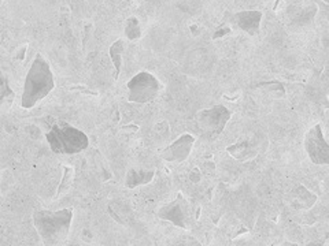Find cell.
<instances>
[{"label":"cell","mask_w":329,"mask_h":246,"mask_svg":"<svg viewBox=\"0 0 329 246\" xmlns=\"http://www.w3.org/2000/svg\"><path fill=\"white\" fill-rule=\"evenodd\" d=\"M55 78L48 60L41 55L36 53L33 62L30 64L21 95V107L24 110H32L44 100L49 93L54 91Z\"/></svg>","instance_id":"6da1fadb"},{"label":"cell","mask_w":329,"mask_h":246,"mask_svg":"<svg viewBox=\"0 0 329 246\" xmlns=\"http://www.w3.org/2000/svg\"><path fill=\"white\" fill-rule=\"evenodd\" d=\"M118 121H119V111L115 110V114H114V122H118Z\"/></svg>","instance_id":"f546056e"},{"label":"cell","mask_w":329,"mask_h":246,"mask_svg":"<svg viewBox=\"0 0 329 246\" xmlns=\"http://www.w3.org/2000/svg\"><path fill=\"white\" fill-rule=\"evenodd\" d=\"M158 217L165 222L172 223L173 226L187 230L189 220V204L182 194H178L174 200L159 208Z\"/></svg>","instance_id":"52a82bcc"},{"label":"cell","mask_w":329,"mask_h":246,"mask_svg":"<svg viewBox=\"0 0 329 246\" xmlns=\"http://www.w3.org/2000/svg\"><path fill=\"white\" fill-rule=\"evenodd\" d=\"M128 100L136 104H147L154 102L162 91V84L157 75L150 71H139L128 82Z\"/></svg>","instance_id":"277c9868"},{"label":"cell","mask_w":329,"mask_h":246,"mask_svg":"<svg viewBox=\"0 0 329 246\" xmlns=\"http://www.w3.org/2000/svg\"><path fill=\"white\" fill-rule=\"evenodd\" d=\"M154 130H155V133H158V134L166 135L167 133H169V130H170V127H169L167 121H159L157 125L154 126Z\"/></svg>","instance_id":"d4e9b609"},{"label":"cell","mask_w":329,"mask_h":246,"mask_svg":"<svg viewBox=\"0 0 329 246\" xmlns=\"http://www.w3.org/2000/svg\"><path fill=\"white\" fill-rule=\"evenodd\" d=\"M201 212H202V208H199V209L196 211V220L201 217Z\"/></svg>","instance_id":"1f68e13d"},{"label":"cell","mask_w":329,"mask_h":246,"mask_svg":"<svg viewBox=\"0 0 329 246\" xmlns=\"http://www.w3.org/2000/svg\"><path fill=\"white\" fill-rule=\"evenodd\" d=\"M232 33V29L231 26H228L226 24L221 25L220 28H217L216 30H214V33H213V40H218V39H222V37H226L228 34Z\"/></svg>","instance_id":"44dd1931"},{"label":"cell","mask_w":329,"mask_h":246,"mask_svg":"<svg viewBox=\"0 0 329 246\" xmlns=\"http://www.w3.org/2000/svg\"><path fill=\"white\" fill-rule=\"evenodd\" d=\"M80 238H81V241L84 242H92L94 241V232L91 228H83L81 230V234H80Z\"/></svg>","instance_id":"484cf974"},{"label":"cell","mask_w":329,"mask_h":246,"mask_svg":"<svg viewBox=\"0 0 329 246\" xmlns=\"http://www.w3.org/2000/svg\"><path fill=\"white\" fill-rule=\"evenodd\" d=\"M232 111L222 104H216L196 112L195 122L202 135L207 140H214L225 130L228 122L231 121Z\"/></svg>","instance_id":"5b68a950"},{"label":"cell","mask_w":329,"mask_h":246,"mask_svg":"<svg viewBox=\"0 0 329 246\" xmlns=\"http://www.w3.org/2000/svg\"><path fill=\"white\" fill-rule=\"evenodd\" d=\"M26 133H28V135H29L32 140H39V138H41L43 137V129L41 127H39L37 125H29L28 127H26Z\"/></svg>","instance_id":"ffe728a7"},{"label":"cell","mask_w":329,"mask_h":246,"mask_svg":"<svg viewBox=\"0 0 329 246\" xmlns=\"http://www.w3.org/2000/svg\"><path fill=\"white\" fill-rule=\"evenodd\" d=\"M44 137L49 149L58 154H79L89 146L88 135L66 122L55 121Z\"/></svg>","instance_id":"3957f363"},{"label":"cell","mask_w":329,"mask_h":246,"mask_svg":"<svg viewBox=\"0 0 329 246\" xmlns=\"http://www.w3.org/2000/svg\"><path fill=\"white\" fill-rule=\"evenodd\" d=\"M125 48H126V43L123 39H118L115 40L110 48H108V56H110V60L113 63L114 66V79L117 81L119 75H121V70H122V55L125 52Z\"/></svg>","instance_id":"5bb4252c"},{"label":"cell","mask_w":329,"mask_h":246,"mask_svg":"<svg viewBox=\"0 0 329 246\" xmlns=\"http://www.w3.org/2000/svg\"><path fill=\"white\" fill-rule=\"evenodd\" d=\"M260 149H262V144L258 142L256 137H252V138L243 137L229 146H226V152L239 161H248V160L255 159Z\"/></svg>","instance_id":"9c48e42d"},{"label":"cell","mask_w":329,"mask_h":246,"mask_svg":"<svg viewBox=\"0 0 329 246\" xmlns=\"http://www.w3.org/2000/svg\"><path fill=\"white\" fill-rule=\"evenodd\" d=\"M189 32H191V34L193 36V37H198L202 32L201 26H199L198 24H191L189 25Z\"/></svg>","instance_id":"4316f807"},{"label":"cell","mask_w":329,"mask_h":246,"mask_svg":"<svg viewBox=\"0 0 329 246\" xmlns=\"http://www.w3.org/2000/svg\"><path fill=\"white\" fill-rule=\"evenodd\" d=\"M280 3H281V0H277V2H276V5L273 6V11H276V10H277V9H279V6H280Z\"/></svg>","instance_id":"4dcf8cb0"},{"label":"cell","mask_w":329,"mask_h":246,"mask_svg":"<svg viewBox=\"0 0 329 246\" xmlns=\"http://www.w3.org/2000/svg\"><path fill=\"white\" fill-rule=\"evenodd\" d=\"M315 13H317V7H315L314 5L309 6L307 9H305V10L300 11L299 17L296 18V24L298 25H306V24H310L311 21L314 20L315 17Z\"/></svg>","instance_id":"d6986e66"},{"label":"cell","mask_w":329,"mask_h":246,"mask_svg":"<svg viewBox=\"0 0 329 246\" xmlns=\"http://www.w3.org/2000/svg\"><path fill=\"white\" fill-rule=\"evenodd\" d=\"M193 145H195V137L189 133H184L162 150L161 157L167 163L180 164L189 157Z\"/></svg>","instance_id":"ba28073f"},{"label":"cell","mask_w":329,"mask_h":246,"mask_svg":"<svg viewBox=\"0 0 329 246\" xmlns=\"http://www.w3.org/2000/svg\"><path fill=\"white\" fill-rule=\"evenodd\" d=\"M291 198H292L294 207L296 209H300V211H309L318 201L317 194L313 193L311 190H309L305 185L302 184L295 185L292 192H291Z\"/></svg>","instance_id":"8fae6325"},{"label":"cell","mask_w":329,"mask_h":246,"mask_svg":"<svg viewBox=\"0 0 329 246\" xmlns=\"http://www.w3.org/2000/svg\"><path fill=\"white\" fill-rule=\"evenodd\" d=\"M256 89H262L264 92L268 93L272 99L276 100H283L287 97V91H285L284 84L279 81H265L259 82L255 85Z\"/></svg>","instance_id":"e0dca14e"},{"label":"cell","mask_w":329,"mask_h":246,"mask_svg":"<svg viewBox=\"0 0 329 246\" xmlns=\"http://www.w3.org/2000/svg\"><path fill=\"white\" fill-rule=\"evenodd\" d=\"M73 208L58 211L39 209L33 213L32 222L44 245H59L68 239L73 223Z\"/></svg>","instance_id":"7a4b0ae2"},{"label":"cell","mask_w":329,"mask_h":246,"mask_svg":"<svg viewBox=\"0 0 329 246\" xmlns=\"http://www.w3.org/2000/svg\"><path fill=\"white\" fill-rule=\"evenodd\" d=\"M305 150L310 161L317 166L329 164V144L326 142L322 131V126L317 123L305 134Z\"/></svg>","instance_id":"8992f818"},{"label":"cell","mask_w":329,"mask_h":246,"mask_svg":"<svg viewBox=\"0 0 329 246\" xmlns=\"http://www.w3.org/2000/svg\"><path fill=\"white\" fill-rule=\"evenodd\" d=\"M69 89H73V91H77V92H81L83 95H88V96H99V93L96 91H92L89 88L84 87V85H72V87H68Z\"/></svg>","instance_id":"603a6c76"},{"label":"cell","mask_w":329,"mask_h":246,"mask_svg":"<svg viewBox=\"0 0 329 246\" xmlns=\"http://www.w3.org/2000/svg\"><path fill=\"white\" fill-rule=\"evenodd\" d=\"M155 178V170L154 169H132L128 170L125 177V188L136 189L139 186L150 185Z\"/></svg>","instance_id":"7c38bea8"},{"label":"cell","mask_w":329,"mask_h":246,"mask_svg":"<svg viewBox=\"0 0 329 246\" xmlns=\"http://www.w3.org/2000/svg\"><path fill=\"white\" fill-rule=\"evenodd\" d=\"M188 179L189 182L193 185H198L202 181V171L198 167H192L189 174H188Z\"/></svg>","instance_id":"7402d4cb"},{"label":"cell","mask_w":329,"mask_h":246,"mask_svg":"<svg viewBox=\"0 0 329 246\" xmlns=\"http://www.w3.org/2000/svg\"><path fill=\"white\" fill-rule=\"evenodd\" d=\"M121 130H128L129 133H136V131H139V126L138 125H126V126H122L121 127Z\"/></svg>","instance_id":"83f0119b"},{"label":"cell","mask_w":329,"mask_h":246,"mask_svg":"<svg viewBox=\"0 0 329 246\" xmlns=\"http://www.w3.org/2000/svg\"><path fill=\"white\" fill-rule=\"evenodd\" d=\"M123 34L129 41H136L143 36V29L140 20L138 17H129L128 20L125 21L123 25Z\"/></svg>","instance_id":"ac0fdd59"},{"label":"cell","mask_w":329,"mask_h":246,"mask_svg":"<svg viewBox=\"0 0 329 246\" xmlns=\"http://www.w3.org/2000/svg\"><path fill=\"white\" fill-rule=\"evenodd\" d=\"M0 5H2V0H0Z\"/></svg>","instance_id":"d6a6232c"},{"label":"cell","mask_w":329,"mask_h":246,"mask_svg":"<svg viewBox=\"0 0 329 246\" xmlns=\"http://www.w3.org/2000/svg\"><path fill=\"white\" fill-rule=\"evenodd\" d=\"M107 212L118 224H121V226L123 227L129 226L132 211H130V207H129L126 203L119 201V200H114V201L108 204Z\"/></svg>","instance_id":"4fadbf2b"},{"label":"cell","mask_w":329,"mask_h":246,"mask_svg":"<svg viewBox=\"0 0 329 246\" xmlns=\"http://www.w3.org/2000/svg\"><path fill=\"white\" fill-rule=\"evenodd\" d=\"M74 182V167L69 166V164H62V175H60V181H59L58 188H56V193L54 196V200H58L64 194L69 193V190L72 189Z\"/></svg>","instance_id":"9a60e30c"},{"label":"cell","mask_w":329,"mask_h":246,"mask_svg":"<svg viewBox=\"0 0 329 246\" xmlns=\"http://www.w3.org/2000/svg\"><path fill=\"white\" fill-rule=\"evenodd\" d=\"M262 18L264 13L259 10H243L232 15V21L236 26L248 36H256L259 33Z\"/></svg>","instance_id":"30bf717a"},{"label":"cell","mask_w":329,"mask_h":246,"mask_svg":"<svg viewBox=\"0 0 329 246\" xmlns=\"http://www.w3.org/2000/svg\"><path fill=\"white\" fill-rule=\"evenodd\" d=\"M15 100V93L10 85L9 77L0 72V108L11 107Z\"/></svg>","instance_id":"2e32d148"},{"label":"cell","mask_w":329,"mask_h":246,"mask_svg":"<svg viewBox=\"0 0 329 246\" xmlns=\"http://www.w3.org/2000/svg\"><path fill=\"white\" fill-rule=\"evenodd\" d=\"M248 231H250V230H247L246 227H240V228H239V231L236 232L235 235L232 236V239H235V238H239V236L243 235V234H248Z\"/></svg>","instance_id":"f1b7e54d"},{"label":"cell","mask_w":329,"mask_h":246,"mask_svg":"<svg viewBox=\"0 0 329 246\" xmlns=\"http://www.w3.org/2000/svg\"><path fill=\"white\" fill-rule=\"evenodd\" d=\"M28 48H29V45H28V44H24V45H21L20 48L17 49V52H15L14 56H13L15 62H22V60H24L25 56H26V52H28Z\"/></svg>","instance_id":"cb8c5ba5"}]
</instances>
